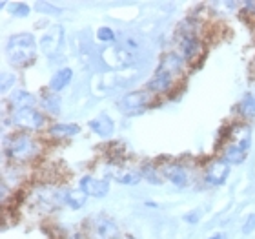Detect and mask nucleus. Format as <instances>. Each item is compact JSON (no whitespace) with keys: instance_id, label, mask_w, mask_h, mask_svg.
Wrapping results in <instances>:
<instances>
[{"instance_id":"f257e3e1","label":"nucleus","mask_w":255,"mask_h":239,"mask_svg":"<svg viewBox=\"0 0 255 239\" xmlns=\"http://www.w3.org/2000/svg\"><path fill=\"white\" fill-rule=\"evenodd\" d=\"M40 152H42V143L27 132H16L4 141V155L11 163L18 165L29 163L37 159Z\"/></svg>"},{"instance_id":"f03ea898","label":"nucleus","mask_w":255,"mask_h":239,"mask_svg":"<svg viewBox=\"0 0 255 239\" xmlns=\"http://www.w3.org/2000/svg\"><path fill=\"white\" fill-rule=\"evenodd\" d=\"M5 53L11 66L26 68L37 59V40L31 33H16L7 38Z\"/></svg>"},{"instance_id":"7ed1b4c3","label":"nucleus","mask_w":255,"mask_h":239,"mask_svg":"<svg viewBox=\"0 0 255 239\" xmlns=\"http://www.w3.org/2000/svg\"><path fill=\"white\" fill-rule=\"evenodd\" d=\"M9 124L18 128L20 132H40V130L46 128L48 119L38 110L29 108V110H20V112H11Z\"/></svg>"},{"instance_id":"20e7f679","label":"nucleus","mask_w":255,"mask_h":239,"mask_svg":"<svg viewBox=\"0 0 255 239\" xmlns=\"http://www.w3.org/2000/svg\"><path fill=\"white\" fill-rule=\"evenodd\" d=\"M84 234L90 239H117L119 229L106 216H91L84 223Z\"/></svg>"},{"instance_id":"39448f33","label":"nucleus","mask_w":255,"mask_h":239,"mask_svg":"<svg viewBox=\"0 0 255 239\" xmlns=\"http://www.w3.org/2000/svg\"><path fill=\"white\" fill-rule=\"evenodd\" d=\"M151 104V93L148 90H137L131 91V93H126V95L119 101L117 108L124 115H138L142 113L146 108Z\"/></svg>"},{"instance_id":"423d86ee","label":"nucleus","mask_w":255,"mask_h":239,"mask_svg":"<svg viewBox=\"0 0 255 239\" xmlns=\"http://www.w3.org/2000/svg\"><path fill=\"white\" fill-rule=\"evenodd\" d=\"M230 168L232 166L228 163H224L223 159H213L204 170V183L208 186H221L228 179Z\"/></svg>"},{"instance_id":"0eeeda50","label":"nucleus","mask_w":255,"mask_h":239,"mask_svg":"<svg viewBox=\"0 0 255 239\" xmlns=\"http://www.w3.org/2000/svg\"><path fill=\"white\" fill-rule=\"evenodd\" d=\"M79 188L84 192L88 197H106L110 194V183L106 179H97L93 176H84L79 181Z\"/></svg>"},{"instance_id":"6e6552de","label":"nucleus","mask_w":255,"mask_h":239,"mask_svg":"<svg viewBox=\"0 0 255 239\" xmlns=\"http://www.w3.org/2000/svg\"><path fill=\"white\" fill-rule=\"evenodd\" d=\"M175 80H177V77H173V75H170V73H166V71H160V69H157V71L153 73V77L148 80L146 90H148L149 93H155V95H162V93H168V91L173 90Z\"/></svg>"},{"instance_id":"1a4fd4ad","label":"nucleus","mask_w":255,"mask_h":239,"mask_svg":"<svg viewBox=\"0 0 255 239\" xmlns=\"http://www.w3.org/2000/svg\"><path fill=\"white\" fill-rule=\"evenodd\" d=\"M62 42H64V29L60 26H53L40 38V51L44 55L51 57V55L57 53L62 48Z\"/></svg>"},{"instance_id":"9d476101","label":"nucleus","mask_w":255,"mask_h":239,"mask_svg":"<svg viewBox=\"0 0 255 239\" xmlns=\"http://www.w3.org/2000/svg\"><path fill=\"white\" fill-rule=\"evenodd\" d=\"M179 49H181V57L186 62L199 59L202 49V42L199 35H182V37H179Z\"/></svg>"},{"instance_id":"9b49d317","label":"nucleus","mask_w":255,"mask_h":239,"mask_svg":"<svg viewBox=\"0 0 255 239\" xmlns=\"http://www.w3.org/2000/svg\"><path fill=\"white\" fill-rule=\"evenodd\" d=\"M7 106L11 108V112H20V110H29V108L37 106V99L26 90H15L11 91V95L7 97Z\"/></svg>"},{"instance_id":"f8f14e48","label":"nucleus","mask_w":255,"mask_h":239,"mask_svg":"<svg viewBox=\"0 0 255 239\" xmlns=\"http://www.w3.org/2000/svg\"><path fill=\"white\" fill-rule=\"evenodd\" d=\"M160 172H162L164 179H168L171 185L179 186V188L186 186L188 181H190V174H188V170L182 165H177V163H166V165L160 168Z\"/></svg>"},{"instance_id":"ddd939ff","label":"nucleus","mask_w":255,"mask_h":239,"mask_svg":"<svg viewBox=\"0 0 255 239\" xmlns=\"http://www.w3.org/2000/svg\"><path fill=\"white\" fill-rule=\"evenodd\" d=\"M88 126H90L91 132L104 139L112 137L113 132H115V122H113V119L110 117L108 113H101V115H97L95 119H91V121L88 122Z\"/></svg>"},{"instance_id":"4468645a","label":"nucleus","mask_w":255,"mask_h":239,"mask_svg":"<svg viewBox=\"0 0 255 239\" xmlns=\"http://www.w3.org/2000/svg\"><path fill=\"white\" fill-rule=\"evenodd\" d=\"M108 177L117 181L121 185H137L142 179L140 170H131V168H121V166H110L108 168Z\"/></svg>"},{"instance_id":"2eb2a0df","label":"nucleus","mask_w":255,"mask_h":239,"mask_svg":"<svg viewBox=\"0 0 255 239\" xmlns=\"http://www.w3.org/2000/svg\"><path fill=\"white\" fill-rule=\"evenodd\" d=\"M184 64H186V60L182 59L181 53H166L162 59H160L159 62V68L160 71H166V73L173 75V77H179V75L182 73V69H184Z\"/></svg>"},{"instance_id":"dca6fc26","label":"nucleus","mask_w":255,"mask_h":239,"mask_svg":"<svg viewBox=\"0 0 255 239\" xmlns=\"http://www.w3.org/2000/svg\"><path fill=\"white\" fill-rule=\"evenodd\" d=\"M73 79V69L71 68H60L55 71V75L51 77L49 80V91H53V93H59L62 91L66 86H69Z\"/></svg>"},{"instance_id":"f3484780","label":"nucleus","mask_w":255,"mask_h":239,"mask_svg":"<svg viewBox=\"0 0 255 239\" xmlns=\"http://www.w3.org/2000/svg\"><path fill=\"white\" fill-rule=\"evenodd\" d=\"M49 137L53 139H68V137H75L80 133V126L79 124H66V122H57V124H51L48 130Z\"/></svg>"},{"instance_id":"a211bd4d","label":"nucleus","mask_w":255,"mask_h":239,"mask_svg":"<svg viewBox=\"0 0 255 239\" xmlns=\"http://www.w3.org/2000/svg\"><path fill=\"white\" fill-rule=\"evenodd\" d=\"M38 104H40V108H42L48 115H59L60 108H62V101H60L59 93H53V91H46V93L40 97Z\"/></svg>"},{"instance_id":"6ab92c4d","label":"nucleus","mask_w":255,"mask_h":239,"mask_svg":"<svg viewBox=\"0 0 255 239\" xmlns=\"http://www.w3.org/2000/svg\"><path fill=\"white\" fill-rule=\"evenodd\" d=\"M88 201V196L80 188H66L64 190V205L69 207L71 210H79Z\"/></svg>"},{"instance_id":"aec40b11","label":"nucleus","mask_w":255,"mask_h":239,"mask_svg":"<svg viewBox=\"0 0 255 239\" xmlns=\"http://www.w3.org/2000/svg\"><path fill=\"white\" fill-rule=\"evenodd\" d=\"M232 137L235 139V143L239 148H243L245 152H248L252 146V133H250V128L246 126V124H235L232 126Z\"/></svg>"},{"instance_id":"412c9836","label":"nucleus","mask_w":255,"mask_h":239,"mask_svg":"<svg viewBox=\"0 0 255 239\" xmlns=\"http://www.w3.org/2000/svg\"><path fill=\"white\" fill-rule=\"evenodd\" d=\"M221 159H223L224 163H228L230 166L241 165V163H243V161L246 159V152L243 148H239L237 144L228 143L226 146H224L223 157H221Z\"/></svg>"},{"instance_id":"4be33fe9","label":"nucleus","mask_w":255,"mask_h":239,"mask_svg":"<svg viewBox=\"0 0 255 239\" xmlns=\"http://www.w3.org/2000/svg\"><path fill=\"white\" fill-rule=\"evenodd\" d=\"M237 113L243 119L255 117V93H246L243 101L237 104Z\"/></svg>"},{"instance_id":"5701e85b","label":"nucleus","mask_w":255,"mask_h":239,"mask_svg":"<svg viewBox=\"0 0 255 239\" xmlns=\"http://www.w3.org/2000/svg\"><path fill=\"white\" fill-rule=\"evenodd\" d=\"M140 176H142V179L151 183V185H160V183L164 181L162 172H160L155 165H151V163H148V165H144L142 168H140Z\"/></svg>"},{"instance_id":"b1692460","label":"nucleus","mask_w":255,"mask_h":239,"mask_svg":"<svg viewBox=\"0 0 255 239\" xmlns=\"http://www.w3.org/2000/svg\"><path fill=\"white\" fill-rule=\"evenodd\" d=\"M97 38H99V42L112 44V42H117V33L113 31L112 27L102 26L97 29Z\"/></svg>"},{"instance_id":"393cba45","label":"nucleus","mask_w":255,"mask_h":239,"mask_svg":"<svg viewBox=\"0 0 255 239\" xmlns=\"http://www.w3.org/2000/svg\"><path fill=\"white\" fill-rule=\"evenodd\" d=\"M9 13L16 18H24L29 15V5L24 2H13V4H9Z\"/></svg>"},{"instance_id":"a878e982","label":"nucleus","mask_w":255,"mask_h":239,"mask_svg":"<svg viewBox=\"0 0 255 239\" xmlns=\"http://www.w3.org/2000/svg\"><path fill=\"white\" fill-rule=\"evenodd\" d=\"M35 7H37L40 13H46V15H60V13H62V9H59L57 5L49 4V2H37Z\"/></svg>"},{"instance_id":"bb28decb","label":"nucleus","mask_w":255,"mask_h":239,"mask_svg":"<svg viewBox=\"0 0 255 239\" xmlns=\"http://www.w3.org/2000/svg\"><path fill=\"white\" fill-rule=\"evenodd\" d=\"M16 82V75L9 73V71H4L2 73V93H7L9 88H13Z\"/></svg>"},{"instance_id":"cd10ccee","label":"nucleus","mask_w":255,"mask_h":239,"mask_svg":"<svg viewBox=\"0 0 255 239\" xmlns=\"http://www.w3.org/2000/svg\"><path fill=\"white\" fill-rule=\"evenodd\" d=\"M201 216H202V210L201 208H195V210H191V212H188V214H184V221L186 223H190V225H195V223H199L201 221Z\"/></svg>"},{"instance_id":"c85d7f7f","label":"nucleus","mask_w":255,"mask_h":239,"mask_svg":"<svg viewBox=\"0 0 255 239\" xmlns=\"http://www.w3.org/2000/svg\"><path fill=\"white\" fill-rule=\"evenodd\" d=\"M254 230H255V212L250 214V216L246 218L245 225H243V232H245V234H252Z\"/></svg>"},{"instance_id":"c756f323","label":"nucleus","mask_w":255,"mask_h":239,"mask_svg":"<svg viewBox=\"0 0 255 239\" xmlns=\"http://www.w3.org/2000/svg\"><path fill=\"white\" fill-rule=\"evenodd\" d=\"M210 239H223V234H217V236H212Z\"/></svg>"},{"instance_id":"7c9ffc66","label":"nucleus","mask_w":255,"mask_h":239,"mask_svg":"<svg viewBox=\"0 0 255 239\" xmlns=\"http://www.w3.org/2000/svg\"><path fill=\"white\" fill-rule=\"evenodd\" d=\"M254 66H255V64H254Z\"/></svg>"}]
</instances>
